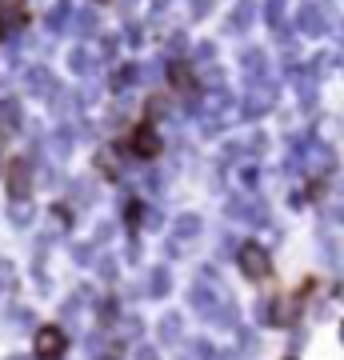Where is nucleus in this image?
<instances>
[{"mask_svg":"<svg viewBox=\"0 0 344 360\" xmlns=\"http://www.w3.org/2000/svg\"><path fill=\"white\" fill-rule=\"evenodd\" d=\"M125 148L132 156H141V160H153V156H160V148H165V144H160V136H156L153 120H141V124L125 136Z\"/></svg>","mask_w":344,"mask_h":360,"instance_id":"obj_1","label":"nucleus"},{"mask_svg":"<svg viewBox=\"0 0 344 360\" xmlns=\"http://www.w3.org/2000/svg\"><path fill=\"white\" fill-rule=\"evenodd\" d=\"M64 348H68V336L56 328V324H44L37 333V340H32V352H37V360H60Z\"/></svg>","mask_w":344,"mask_h":360,"instance_id":"obj_2","label":"nucleus"},{"mask_svg":"<svg viewBox=\"0 0 344 360\" xmlns=\"http://www.w3.org/2000/svg\"><path fill=\"white\" fill-rule=\"evenodd\" d=\"M241 269L248 281H265L268 272H272V260L260 245H241Z\"/></svg>","mask_w":344,"mask_h":360,"instance_id":"obj_3","label":"nucleus"},{"mask_svg":"<svg viewBox=\"0 0 344 360\" xmlns=\"http://www.w3.org/2000/svg\"><path fill=\"white\" fill-rule=\"evenodd\" d=\"M28 25V4L25 0H4L0 4V40L8 37V32H16V28Z\"/></svg>","mask_w":344,"mask_h":360,"instance_id":"obj_4","label":"nucleus"},{"mask_svg":"<svg viewBox=\"0 0 344 360\" xmlns=\"http://www.w3.org/2000/svg\"><path fill=\"white\" fill-rule=\"evenodd\" d=\"M28 193H32V172H28V160L16 156L8 165V196L13 200H28Z\"/></svg>","mask_w":344,"mask_h":360,"instance_id":"obj_5","label":"nucleus"},{"mask_svg":"<svg viewBox=\"0 0 344 360\" xmlns=\"http://www.w3.org/2000/svg\"><path fill=\"white\" fill-rule=\"evenodd\" d=\"M168 84H172V89H180V92H196V77H192V68L189 65H172L168 68Z\"/></svg>","mask_w":344,"mask_h":360,"instance_id":"obj_6","label":"nucleus"}]
</instances>
